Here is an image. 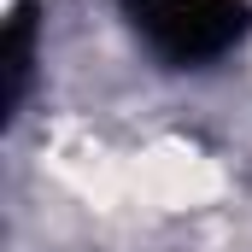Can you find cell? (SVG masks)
<instances>
[{
	"mask_svg": "<svg viewBox=\"0 0 252 252\" xmlns=\"http://www.w3.org/2000/svg\"><path fill=\"white\" fill-rule=\"evenodd\" d=\"M124 170H129V199H141L153 211H199L229 188L223 164L188 141H153V147L129 153Z\"/></svg>",
	"mask_w": 252,
	"mask_h": 252,
	"instance_id": "cell-1",
	"label": "cell"
}]
</instances>
